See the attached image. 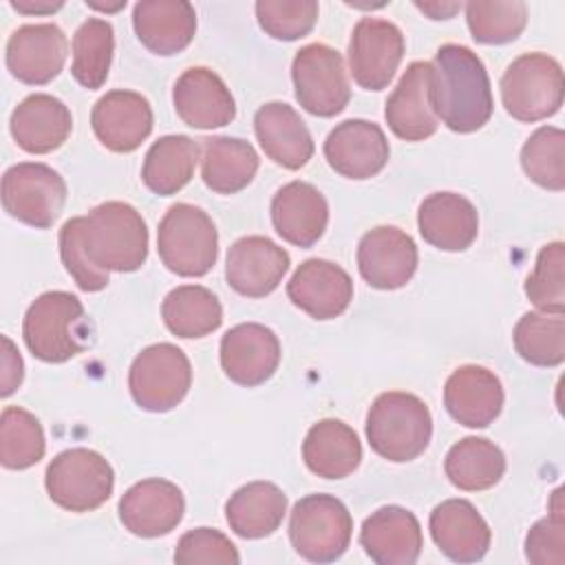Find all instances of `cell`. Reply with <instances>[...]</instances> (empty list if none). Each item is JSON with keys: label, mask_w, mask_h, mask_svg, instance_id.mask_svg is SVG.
Wrapping results in <instances>:
<instances>
[{"label": "cell", "mask_w": 565, "mask_h": 565, "mask_svg": "<svg viewBox=\"0 0 565 565\" xmlns=\"http://www.w3.org/2000/svg\"><path fill=\"white\" fill-rule=\"evenodd\" d=\"M512 340L525 362L534 366H558L565 360V318L563 313L527 311L519 318Z\"/></svg>", "instance_id": "38"}, {"label": "cell", "mask_w": 565, "mask_h": 565, "mask_svg": "<svg viewBox=\"0 0 565 565\" xmlns=\"http://www.w3.org/2000/svg\"><path fill=\"white\" fill-rule=\"evenodd\" d=\"M201 177L203 183L218 194L241 192L258 172V154L254 146L238 137L201 139Z\"/></svg>", "instance_id": "33"}, {"label": "cell", "mask_w": 565, "mask_h": 565, "mask_svg": "<svg viewBox=\"0 0 565 565\" xmlns=\"http://www.w3.org/2000/svg\"><path fill=\"white\" fill-rule=\"evenodd\" d=\"M161 318L179 338H203L221 327L223 307L207 287L181 285L163 298Z\"/></svg>", "instance_id": "36"}, {"label": "cell", "mask_w": 565, "mask_h": 565, "mask_svg": "<svg viewBox=\"0 0 565 565\" xmlns=\"http://www.w3.org/2000/svg\"><path fill=\"white\" fill-rule=\"evenodd\" d=\"M256 18L260 29L274 40L305 38L318 20L316 0H260L256 2Z\"/></svg>", "instance_id": "43"}, {"label": "cell", "mask_w": 565, "mask_h": 565, "mask_svg": "<svg viewBox=\"0 0 565 565\" xmlns=\"http://www.w3.org/2000/svg\"><path fill=\"white\" fill-rule=\"evenodd\" d=\"M563 68L547 53L519 55L501 77V99L508 115L525 124L556 115L563 106Z\"/></svg>", "instance_id": "6"}, {"label": "cell", "mask_w": 565, "mask_h": 565, "mask_svg": "<svg viewBox=\"0 0 565 565\" xmlns=\"http://www.w3.org/2000/svg\"><path fill=\"white\" fill-rule=\"evenodd\" d=\"M185 499L177 483L168 479H143L130 486L119 499L124 527L141 539L170 534L183 519Z\"/></svg>", "instance_id": "14"}, {"label": "cell", "mask_w": 565, "mask_h": 565, "mask_svg": "<svg viewBox=\"0 0 565 565\" xmlns=\"http://www.w3.org/2000/svg\"><path fill=\"white\" fill-rule=\"evenodd\" d=\"M88 258L104 271H137L148 258V227L124 201H106L82 216Z\"/></svg>", "instance_id": "2"}, {"label": "cell", "mask_w": 565, "mask_h": 565, "mask_svg": "<svg viewBox=\"0 0 565 565\" xmlns=\"http://www.w3.org/2000/svg\"><path fill=\"white\" fill-rule=\"evenodd\" d=\"M298 104L316 117H335L351 99L342 55L320 42L302 46L291 64Z\"/></svg>", "instance_id": "11"}, {"label": "cell", "mask_w": 565, "mask_h": 565, "mask_svg": "<svg viewBox=\"0 0 565 565\" xmlns=\"http://www.w3.org/2000/svg\"><path fill=\"white\" fill-rule=\"evenodd\" d=\"M388 139L384 130L366 119L338 124L324 141L327 163L347 179H371L388 163Z\"/></svg>", "instance_id": "17"}, {"label": "cell", "mask_w": 565, "mask_h": 565, "mask_svg": "<svg viewBox=\"0 0 565 565\" xmlns=\"http://www.w3.org/2000/svg\"><path fill=\"white\" fill-rule=\"evenodd\" d=\"M157 252L172 274L205 276L218 256V234L207 212L190 203L170 205L157 230Z\"/></svg>", "instance_id": "5"}, {"label": "cell", "mask_w": 565, "mask_h": 565, "mask_svg": "<svg viewBox=\"0 0 565 565\" xmlns=\"http://www.w3.org/2000/svg\"><path fill=\"white\" fill-rule=\"evenodd\" d=\"M404 57L399 26L382 18H362L349 40V71L364 90H382Z\"/></svg>", "instance_id": "12"}, {"label": "cell", "mask_w": 565, "mask_h": 565, "mask_svg": "<svg viewBox=\"0 0 565 565\" xmlns=\"http://www.w3.org/2000/svg\"><path fill=\"white\" fill-rule=\"evenodd\" d=\"M384 117L395 137L404 141H424L437 132L433 108V64L411 62L397 86L386 99Z\"/></svg>", "instance_id": "15"}, {"label": "cell", "mask_w": 565, "mask_h": 565, "mask_svg": "<svg viewBox=\"0 0 565 565\" xmlns=\"http://www.w3.org/2000/svg\"><path fill=\"white\" fill-rule=\"evenodd\" d=\"M351 532L353 519L333 494H307L289 516V541L311 563L338 561L351 543Z\"/></svg>", "instance_id": "7"}, {"label": "cell", "mask_w": 565, "mask_h": 565, "mask_svg": "<svg viewBox=\"0 0 565 565\" xmlns=\"http://www.w3.org/2000/svg\"><path fill=\"white\" fill-rule=\"evenodd\" d=\"M254 132L263 152L287 170H298L313 157V139L307 124L285 102L260 106L254 115Z\"/></svg>", "instance_id": "30"}, {"label": "cell", "mask_w": 565, "mask_h": 565, "mask_svg": "<svg viewBox=\"0 0 565 565\" xmlns=\"http://www.w3.org/2000/svg\"><path fill=\"white\" fill-rule=\"evenodd\" d=\"M466 20L472 38L481 44H505L516 40L527 22V7L521 0L512 2H468Z\"/></svg>", "instance_id": "41"}, {"label": "cell", "mask_w": 565, "mask_h": 565, "mask_svg": "<svg viewBox=\"0 0 565 565\" xmlns=\"http://www.w3.org/2000/svg\"><path fill=\"white\" fill-rule=\"evenodd\" d=\"M428 527L435 545L457 563L481 561L492 541L486 519L466 499L441 501L430 512Z\"/></svg>", "instance_id": "25"}, {"label": "cell", "mask_w": 565, "mask_h": 565, "mask_svg": "<svg viewBox=\"0 0 565 565\" xmlns=\"http://www.w3.org/2000/svg\"><path fill=\"white\" fill-rule=\"evenodd\" d=\"M139 42L157 55L181 53L196 33V11L185 0H141L132 9Z\"/></svg>", "instance_id": "29"}, {"label": "cell", "mask_w": 565, "mask_h": 565, "mask_svg": "<svg viewBox=\"0 0 565 565\" xmlns=\"http://www.w3.org/2000/svg\"><path fill=\"white\" fill-rule=\"evenodd\" d=\"M289 269V254L267 236H243L227 249L225 280L247 298L271 294Z\"/></svg>", "instance_id": "20"}, {"label": "cell", "mask_w": 565, "mask_h": 565, "mask_svg": "<svg viewBox=\"0 0 565 565\" xmlns=\"http://www.w3.org/2000/svg\"><path fill=\"white\" fill-rule=\"evenodd\" d=\"M150 102L135 90H110L99 97L90 113V126L99 143L113 152L137 150L152 132Z\"/></svg>", "instance_id": "18"}, {"label": "cell", "mask_w": 565, "mask_h": 565, "mask_svg": "<svg viewBox=\"0 0 565 565\" xmlns=\"http://www.w3.org/2000/svg\"><path fill=\"white\" fill-rule=\"evenodd\" d=\"M433 417L413 393L388 391L375 397L366 415V439L375 455L404 463L417 459L430 441Z\"/></svg>", "instance_id": "3"}, {"label": "cell", "mask_w": 565, "mask_h": 565, "mask_svg": "<svg viewBox=\"0 0 565 565\" xmlns=\"http://www.w3.org/2000/svg\"><path fill=\"white\" fill-rule=\"evenodd\" d=\"M289 300L316 320H331L353 300V280L335 263L309 258L298 265L287 282Z\"/></svg>", "instance_id": "21"}, {"label": "cell", "mask_w": 565, "mask_h": 565, "mask_svg": "<svg viewBox=\"0 0 565 565\" xmlns=\"http://www.w3.org/2000/svg\"><path fill=\"white\" fill-rule=\"evenodd\" d=\"M84 305L68 291L38 296L24 313L22 335L26 349L42 362L60 364L86 347Z\"/></svg>", "instance_id": "4"}, {"label": "cell", "mask_w": 565, "mask_h": 565, "mask_svg": "<svg viewBox=\"0 0 565 565\" xmlns=\"http://www.w3.org/2000/svg\"><path fill=\"white\" fill-rule=\"evenodd\" d=\"M64 2H29V0H11V7L20 13H53L57 9H62Z\"/></svg>", "instance_id": "48"}, {"label": "cell", "mask_w": 565, "mask_h": 565, "mask_svg": "<svg viewBox=\"0 0 565 565\" xmlns=\"http://www.w3.org/2000/svg\"><path fill=\"white\" fill-rule=\"evenodd\" d=\"M46 450L38 417L20 406H7L0 415V461L9 470L35 466Z\"/></svg>", "instance_id": "39"}, {"label": "cell", "mask_w": 565, "mask_h": 565, "mask_svg": "<svg viewBox=\"0 0 565 565\" xmlns=\"http://www.w3.org/2000/svg\"><path fill=\"white\" fill-rule=\"evenodd\" d=\"M525 296L534 307L550 313L565 311V245L554 241L541 247L534 269L525 280Z\"/></svg>", "instance_id": "42"}, {"label": "cell", "mask_w": 565, "mask_h": 565, "mask_svg": "<svg viewBox=\"0 0 565 565\" xmlns=\"http://www.w3.org/2000/svg\"><path fill=\"white\" fill-rule=\"evenodd\" d=\"M271 223L282 241L296 247H311L322 238L329 223L327 199L316 185L291 181L271 199Z\"/></svg>", "instance_id": "26"}, {"label": "cell", "mask_w": 565, "mask_h": 565, "mask_svg": "<svg viewBox=\"0 0 565 565\" xmlns=\"http://www.w3.org/2000/svg\"><path fill=\"white\" fill-rule=\"evenodd\" d=\"M22 375H24V364L20 358V351L15 349V344L2 335V377H0V395L9 397L20 384H22Z\"/></svg>", "instance_id": "47"}, {"label": "cell", "mask_w": 565, "mask_h": 565, "mask_svg": "<svg viewBox=\"0 0 565 565\" xmlns=\"http://www.w3.org/2000/svg\"><path fill=\"white\" fill-rule=\"evenodd\" d=\"M563 490H554L550 514L539 519L525 536V556L536 565H563L565 563V508Z\"/></svg>", "instance_id": "44"}, {"label": "cell", "mask_w": 565, "mask_h": 565, "mask_svg": "<svg viewBox=\"0 0 565 565\" xmlns=\"http://www.w3.org/2000/svg\"><path fill=\"white\" fill-rule=\"evenodd\" d=\"M444 406L455 422L468 428H486L503 408V386L490 369L463 364L446 380Z\"/></svg>", "instance_id": "24"}, {"label": "cell", "mask_w": 565, "mask_h": 565, "mask_svg": "<svg viewBox=\"0 0 565 565\" xmlns=\"http://www.w3.org/2000/svg\"><path fill=\"white\" fill-rule=\"evenodd\" d=\"M307 468L322 479H344L362 461L358 433L340 419H320L302 441Z\"/></svg>", "instance_id": "31"}, {"label": "cell", "mask_w": 565, "mask_h": 565, "mask_svg": "<svg viewBox=\"0 0 565 565\" xmlns=\"http://www.w3.org/2000/svg\"><path fill=\"white\" fill-rule=\"evenodd\" d=\"M241 561L236 545L218 530L196 527L185 532L174 550V563L196 565V563H218L236 565Z\"/></svg>", "instance_id": "46"}, {"label": "cell", "mask_w": 565, "mask_h": 565, "mask_svg": "<svg viewBox=\"0 0 565 565\" xmlns=\"http://www.w3.org/2000/svg\"><path fill=\"white\" fill-rule=\"evenodd\" d=\"M196 161L199 143L194 139L188 135H166L148 148L141 179L150 192L170 196L190 183Z\"/></svg>", "instance_id": "34"}, {"label": "cell", "mask_w": 565, "mask_h": 565, "mask_svg": "<svg viewBox=\"0 0 565 565\" xmlns=\"http://www.w3.org/2000/svg\"><path fill=\"white\" fill-rule=\"evenodd\" d=\"M415 241L393 225L369 230L358 243L360 276L375 289H399L417 269Z\"/></svg>", "instance_id": "16"}, {"label": "cell", "mask_w": 565, "mask_h": 565, "mask_svg": "<svg viewBox=\"0 0 565 565\" xmlns=\"http://www.w3.org/2000/svg\"><path fill=\"white\" fill-rule=\"evenodd\" d=\"M523 172L536 185L561 192L565 188V132L554 126H541L521 148Z\"/></svg>", "instance_id": "40"}, {"label": "cell", "mask_w": 565, "mask_h": 565, "mask_svg": "<svg viewBox=\"0 0 565 565\" xmlns=\"http://www.w3.org/2000/svg\"><path fill=\"white\" fill-rule=\"evenodd\" d=\"M60 258L82 291H102L108 287V271L99 269L86 254L82 241V216L68 218L60 230Z\"/></svg>", "instance_id": "45"}, {"label": "cell", "mask_w": 565, "mask_h": 565, "mask_svg": "<svg viewBox=\"0 0 565 565\" xmlns=\"http://www.w3.org/2000/svg\"><path fill=\"white\" fill-rule=\"evenodd\" d=\"M433 64V108L452 132L483 128L494 108L490 77L475 51L461 44H444Z\"/></svg>", "instance_id": "1"}, {"label": "cell", "mask_w": 565, "mask_h": 565, "mask_svg": "<svg viewBox=\"0 0 565 565\" xmlns=\"http://www.w3.org/2000/svg\"><path fill=\"white\" fill-rule=\"evenodd\" d=\"M444 470L455 488L479 492L501 481L505 472V455L486 437H463L448 450Z\"/></svg>", "instance_id": "35"}, {"label": "cell", "mask_w": 565, "mask_h": 565, "mask_svg": "<svg viewBox=\"0 0 565 565\" xmlns=\"http://www.w3.org/2000/svg\"><path fill=\"white\" fill-rule=\"evenodd\" d=\"M68 40L53 22L18 26L7 40V68L29 86L55 79L66 62Z\"/></svg>", "instance_id": "13"}, {"label": "cell", "mask_w": 565, "mask_h": 565, "mask_svg": "<svg viewBox=\"0 0 565 565\" xmlns=\"http://www.w3.org/2000/svg\"><path fill=\"white\" fill-rule=\"evenodd\" d=\"M280 364L278 335L258 322L232 327L221 338V366L225 375L241 386L267 382Z\"/></svg>", "instance_id": "19"}, {"label": "cell", "mask_w": 565, "mask_h": 565, "mask_svg": "<svg viewBox=\"0 0 565 565\" xmlns=\"http://www.w3.org/2000/svg\"><path fill=\"white\" fill-rule=\"evenodd\" d=\"M287 512V494L271 481H252L225 503V519L234 534L263 539L274 534Z\"/></svg>", "instance_id": "32"}, {"label": "cell", "mask_w": 565, "mask_h": 565, "mask_svg": "<svg viewBox=\"0 0 565 565\" xmlns=\"http://www.w3.org/2000/svg\"><path fill=\"white\" fill-rule=\"evenodd\" d=\"M115 51L113 24L102 18H88L73 35L71 73L88 90L104 86Z\"/></svg>", "instance_id": "37"}, {"label": "cell", "mask_w": 565, "mask_h": 565, "mask_svg": "<svg viewBox=\"0 0 565 565\" xmlns=\"http://www.w3.org/2000/svg\"><path fill=\"white\" fill-rule=\"evenodd\" d=\"M66 203V183L46 163L24 161L2 174V205L9 216L38 230L51 227Z\"/></svg>", "instance_id": "10"}, {"label": "cell", "mask_w": 565, "mask_h": 565, "mask_svg": "<svg viewBox=\"0 0 565 565\" xmlns=\"http://www.w3.org/2000/svg\"><path fill=\"white\" fill-rule=\"evenodd\" d=\"M417 227L428 245L444 252H463L479 234V214L457 192H433L419 205Z\"/></svg>", "instance_id": "27"}, {"label": "cell", "mask_w": 565, "mask_h": 565, "mask_svg": "<svg viewBox=\"0 0 565 565\" xmlns=\"http://www.w3.org/2000/svg\"><path fill=\"white\" fill-rule=\"evenodd\" d=\"M172 104L183 124L192 128L227 126L236 117V104L225 82L205 66H192L179 75Z\"/></svg>", "instance_id": "22"}, {"label": "cell", "mask_w": 565, "mask_h": 565, "mask_svg": "<svg viewBox=\"0 0 565 565\" xmlns=\"http://www.w3.org/2000/svg\"><path fill=\"white\" fill-rule=\"evenodd\" d=\"M190 384V360L170 342L146 347L128 371V388L135 404L150 413L172 411L188 395Z\"/></svg>", "instance_id": "9"}, {"label": "cell", "mask_w": 565, "mask_h": 565, "mask_svg": "<svg viewBox=\"0 0 565 565\" xmlns=\"http://www.w3.org/2000/svg\"><path fill=\"white\" fill-rule=\"evenodd\" d=\"M46 492L53 503L68 512H90L113 494V466L90 448L57 452L46 466Z\"/></svg>", "instance_id": "8"}, {"label": "cell", "mask_w": 565, "mask_h": 565, "mask_svg": "<svg viewBox=\"0 0 565 565\" xmlns=\"http://www.w3.org/2000/svg\"><path fill=\"white\" fill-rule=\"evenodd\" d=\"M419 11H424V13H428L433 20H448L455 11H459L461 9V4H457V2H452V4H439V2H430V4H415Z\"/></svg>", "instance_id": "49"}, {"label": "cell", "mask_w": 565, "mask_h": 565, "mask_svg": "<svg viewBox=\"0 0 565 565\" xmlns=\"http://www.w3.org/2000/svg\"><path fill=\"white\" fill-rule=\"evenodd\" d=\"M15 143L31 154L57 150L73 130L68 106L46 93L24 97L11 113L9 121Z\"/></svg>", "instance_id": "28"}, {"label": "cell", "mask_w": 565, "mask_h": 565, "mask_svg": "<svg viewBox=\"0 0 565 565\" xmlns=\"http://www.w3.org/2000/svg\"><path fill=\"white\" fill-rule=\"evenodd\" d=\"M360 545L377 565H413L422 554V527L402 505H384L364 519Z\"/></svg>", "instance_id": "23"}]
</instances>
